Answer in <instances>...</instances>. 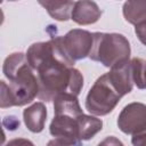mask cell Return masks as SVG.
Masks as SVG:
<instances>
[{"mask_svg": "<svg viewBox=\"0 0 146 146\" xmlns=\"http://www.w3.org/2000/svg\"><path fill=\"white\" fill-rule=\"evenodd\" d=\"M26 59L38 78L39 99L51 102L65 92L80 95L83 76L74 67L75 63L65 55L57 36L31 44L26 51Z\"/></svg>", "mask_w": 146, "mask_h": 146, "instance_id": "obj_1", "label": "cell"}, {"mask_svg": "<svg viewBox=\"0 0 146 146\" xmlns=\"http://www.w3.org/2000/svg\"><path fill=\"white\" fill-rule=\"evenodd\" d=\"M2 72L9 80V84L1 81V108L24 106L38 96V78L27 63L26 54L9 55L3 62Z\"/></svg>", "mask_w": 146, "mask_h": 146, "instance_id": "obj_2", "label": "cell"}, {"mask_svg": "<svg viewBox=\"0 0 146 146\" xmlns=\"http://www.w3.org/2000/svg\"><path fill=\"white\" fill-rule=\"evenodd\" d=\"M131 48L128 39L120 33H94V44L89 58L106 67L130 58Z\"/></svg>", "mask_w": 146, "mask_h": 146, "instance_id": "obj_3", "label": "cell"}, {"mask_svg": "<svg viewBox=\"0 0 146 146\" xmlns=\"http://www.w3.org/2000/svg\"><path fill=\"white\" fill-rule=\"evenodd\" d=\"M122 96L112 84L107 73L100 75L89 89L86 98V110L96 116H104L111 113Z\"/></svg>", "mask_w": 146, "mask_h": 146, "instance_id": "obj_4", "label": "cell"}, {"mask_svg": "<svg viewBox=\"0 0 146 146\" xmlns=\"http://www.w3.org/2000/svg\"><path fill=\"white\" fill-rule=\"evenodd\" d=\"M57 38L65 55L73 63L89 57L94 44V33L81 29H73L65 35Z\"/></svg>", "mask_w": 146, "mask_h": 146, "instance_id": "obj_5", "label": "cell"}, {"mask_svg": "<svg viewBox=\"0 0 146 146\" xmlns=\"http://www.w3.org/2000/svg\"><path fill=\"white\" fill-rule=\"evenodd\" d=\"M117 127L125 135H138L146 131V105L130 103L123 107L117 116Z\"/></svg>", "mask_w": 146, "mask_h": 146, "instance_id": "obj_6", "label": "cell"}, {"mask_svg": "<svg viewBox=\"0 0 146 146\" xmlns=\"http://www.w3.org/2000/svg\"><path fill=\"white\" fill-rule=\"evenodd\" d=\"M76 119L78 117L63 114L55 115L49 127L50 135L55 138H59L68 143L72 146H80L81 140L79 138V128Z\"/></svg>", "mask_w": 146, "mask_h": 146, "instance_id": "obj_7", "label": "cell"}, {"mask_svg": "<svg viewBox=\"0 0 146 146\" xmlns=\"http://www.w3.org/2000/svg\"><path fill=\"white\" fill-rule=\"evenodd\" d=\"M107 75L112 84L115 87V89L122 97L132 90L135 83L132 78V66L130 59L117 63L116 65L111 67V71L107 72Z\"/></svg>", "mask_w": 146, "mask_h": 146, "instance_id": "obj_8", "label": "cell"}, {"mask_svg": "<svg viewBox=\"0 0 146 146\" xmlns=\"http://www.w3.org/2000/svg\"><path fill=\"white\" fill-rule=\"evenodd\" d=\"M102 16V10L95 1H75L71 19L79 25L96 23Z\"/></svg>", "mask_w": 146, "mask_h": 146, "instance_id": "obj_9", "label": "cell"}, {"mask_svg": "<svg viewBox=\"0 0 146 146\" xmlns=\"http://www.w3.org/2000/svg\"><path fill=\"white\" fill-rule=\"evenodd\" d=\"M23 120L26 128L34 133L44 129L47 120V108L42 102H36L23 111Z\"/></svg>", "mask_w": 146, "mask_h": 146, "instance_id": "obj_10", "label": "cell"}, {"mask_svg": "<svg viewBox=\"0 0 146 146\" xmlns=\"http://www.w3.org/2000/svg\"><path fill=\"white\" fill-rule=\"evenodd\" d=\"M54 112L55 115L63 114L73 117H78L83 114L78 100V96L67 92L60 94L54 99Z\"/></svg>", "mask_w": 146, "mask_h": 146, "instance_id": "obj_11", "label": "cell"}, {"mask_svg": "<svg viewBox=\"0 0 146 146\" xmlns=\"http://www.w3.org/2000/svg\"><path fill=\"white\" fill-rule=\"evenodd\" d=\"M80 140H89L103 129V121L96 116L81 114L76 119Z\"/></svg>", "mask_w": 146, "mask_h": 146, "instance_id": "obj_12", "label": "cell"}, {"mask_svg": "<svg viewBox=\"0 0 146 146\" xmlns=\"http://www.w3.org/2000/svg\"><path fill=\"white\" fill-rule=\"evenodd\" d=\"M39 3L46 8L54 19L63 22L71 19L75 1H39Z\"/></svg>", "mask_w": 146, "mask_h": 146, "instance_id": "obj_13", "label": "cell"}, {"mask_svg": "<svg viewBox=\"0 0 146 146\" xmlns=\"http://www.w3.org/2000/svg\"><path fill=\"white\" fill-rule=\"evenodd\" d=\"M122 11L125 21L136 26L146 19V1H125Z\"/></svg>", "mask_w": 146, "mask_h": 146, "instance_id": "obj_14", "label": "cell"}, {"mask_svg": "<svg viewBox=\"0 0 146 146\" xmlns=\"http://www.w3.org/2000/svg\"><path fill=\"white\" fill-rule=\"evenodd\" d=\"M132 78L138 89H146V60L141 58H132Z\"/></svg>", "mask_w": 146, "mask_h": 146, "instance_id": "obj_15", "label": "cell"}, {"mask_svg": "<svg viewBox=\"0 0 146 146\" xmlns=\"http://www.w3.org/2000/svg\"><path fill=\"white\" fill-rule=\"evenodd\" d=\"M135 33L139 39V41L144 46H146V19L135 26Z\"/></svg>", "mask_w": 146, "mask_h": 146, "instance_id": "obj_16", "label": "cell"}, {"mask_svg": "<svg viewBox=\"0 0 146 146\" xmlns=\"http://www.w3.org/2000/svg\"><path fill=\"white\" fill-rule=\"evenodd\" d=\"M97 146H124V145L119 138L114 136H108L105 139H103Z\"/></svg>", "mask_w": 146, "mask_h": 146, "instance_id": "obj_17", "label": "cell"}, {"mask_svg": "<svg viewBox=\"0 0 146 146\" xmlns=\"http://www.w3.org/2000/svg\"><path fill=\"white\" fill-rule=\"evenodd\" d=\"M5 146H34V144L25 138H15L9 140Z\"/></svg>", "mask_w": 146, "mask_h": 146, "instance_id": "obj_18", "label": "cell"}, {"mask_svg": "<svg viewBox=\"0 0 146 146\" xmlns=\"http://www.w3.org/2000/svg\"><path fill=\"white\" fill-rule=\"evenodd\" d=\"M131 144L133 146H146V131L132 136Z\"/></svg>", "mask_w": 146, "mask_h": 146, "instance_id": "obj_19", "label": "cell"}, {"mask_svg": "<svg viewBox=\"0 0 146 146\" xmlns=\"http://www.w3.org/2000/svg\"><path fill=\"white\" fill-rule=\"evenodd\" d=\"M47 146H72V145H70L68 143H66V141H64L59 138H55V139L49 140Z\"/></svg>", "mask_w": 146, "mask_h": 146, "instance_id": "obj_20", "label": "cell"}]
</instances>
